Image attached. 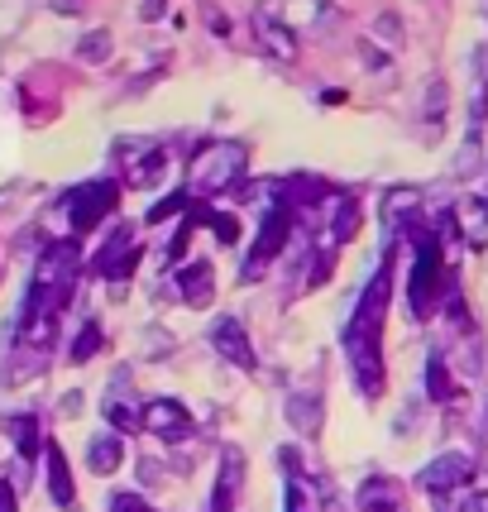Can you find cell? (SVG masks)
<instances>
[{"label":"cell","instance_id":"obj_1","mask_svg":"<svg viewBox=\"0 0 488 512\" xmlns=\"http://www.w3.org/2000/svg\"><path fill=\"white\" fill-rule=\"evenodd\" d=\"M388 302H393V254H383V264L374 268V278L364 283L355 312L340 331L345 359L355 369V383L364 398H383L388 388V369H383V321H388Z\"/></svg>","mask_w":488,"mask_h":512},{"label":"cell","instance_id":"obj_2","mask_svg":"<svg viewBox=\"0 0 488 512\" xmlns=\"http://www.w3.org/2000/svg\"><path fill=\"white\" fill-rule=\"evenodd\" d=\"M244 163H249V149L240 139H206L187 163V197H225L230 187H240Z\"/></svg>","mask_w":488,"mask_h":512},{"label":"cell","instance_id":"obj_3","mask_svg":"<svg viewBox=\"0 0 488 512\" xmlns=\"http://www.w3.org/2000/svg\"><path fill=\"white\" fill-rule=\"evenodd\" d=\"M77 278H82V249L77 240H53V245L39 254L34 264V283H29V297L24 302H39V307H53V312H67L72 292H77Z\"/></svg>","mask_w":488,"mask_h":512},{"label":"cell","instance_id":"obj_4","mask_svg":"<svg viewBox=\"0 0 488 512\" xmlns=\"http://www.w3.org/2000/svg\"><path fill=\"white\" fill-rule=\"evenodd\" d=\"M115 206H120V182H115V178L82 182V187L67 197V225H72V240L91 235V230L106 221V216H115Z\"/></svg>","mask_w":488,"mask_h":512},{"label":"cell","instance_id":"obj_5","mask_svg":"<svg viewBox=\"0 0 488 512\" xmlns=\"http://www.w3.org/2000/svg\"><path fill=\"white\" fill-rule=\"evenodd\" d=\"M259 20H273L283 24L288 34H326L331 24H340V10H335L331 0H259V10H254Z\"/></svg>","mask_w":488,"mask_h":512},{"label":"cell","instance_id":"obj_6","mask_svg":"<svg viewBox=\"0 0 488 512\" xmlns=\"http://www.w3.org/2000/svg\"><path fill=\"white\" fill-rule=\"evenodd\" d=\"M292 225H297V211H288V206H273V211H268L264 230H259V240H254V249H249V259H244V268H240L244 283H259L268 268L278 264V254H283L292 240Z\"/></svg>","mask_w":488,"mask_h":512},{"label":"cell","instance_id":"obj_7","mask_svg":"<svg viewBox=\"0 0 488 512\" xmlns=\"http://www.w3.org/2000/svg\"><path fill=\"white\" fill-rule=\"evenodd\" d=\"M417 484H422L431 498H450V493H465L474 484V460L460 455V450H450L441 460H431V465L417 474Z\"/></svg>","mask_w":488,"mask_h":512},{"label":"cell","instance_id":"obj_8","mask_svg":"<svg viewBox=\"0 0 488 512\" xmlns=\"http://www.w3.org/2000/svg\"><path fill=\"white\" fill-rule=\"evenodd\" d=\"M139 254H144V245L134 240L130 225H115V235H106V245L96 254V273L111 278V283H125L134 268H139Z\"/></svg>","mask_w":488,"mask_h":512},{"label":"cell","instance_id":"obj_9","mask_svg":"<svg viewBox=\"0 0 488 512\" xmlns=\"http://www.w3.org/2000/svg\"><path fill=\"white\" fill-rule=\"evenodd\" d=\"M211 345H216V355L230 359V364L244 369V374L259 369V355H254V345H249V331H244L235 316H221V321L211 326Z\"/></svg>","mask_w":488,"mask_h":512},{"label":"cell","instance_id":"obj_10","mask_svg":"<svg viewBox=\"0 0 488 512\" xmlns=\"http://www.w3.org/2000/svg\"><path fill=\"white\" fill-rule=\"evenodd\" d=\"M144 426L154 431L158 441H187L192 436V412L178 398H154L144 402Z\"/></svg>","mask_w":488,"mask_h":512},{"label":"cell","instance_id":"obj_11","mask_svg":"<svg viewBox=\"0 0 488 512\" xmlns=\"http://www.w3.org/2000/svg\"><path fill=\"white\" fill-rule=\"evenodd\" d=\"M178 297L192 307V312H201V307H211L216 302V268L206 264V259H192V264L178 268Z\"/></svg>","mask_w":488,"mask_h":512},{"label":"cell","instance_id":"obj_12","mask_svg":"<svg viewBox=\"0 0 488 512\" xmlns=\"http://www.w3.org/2000/svg\"><path fill=\"white\" fill-rule=\"evenodd\" d=\"M359 235V197L350 192H335L331 206H326V249L350 245Z\"/></svg>","mask_w":488,"mask_h":512},{"label":"cell","instance_id":"obj_13","mask_svg":"<svg viewBox=\"0 0 488 512\" xmlns=\"http://www.w3.org/2000/svg\"><path fill=\"white\" fill-rule=\"evenodd\" d=\"M450 221L469 249H488V197H465L450 211Z\"/></svg>","mask_w":488,"mask_h":512},{"label":"cell","instance_id":"obj_14","mask_svg":"<svg viewBox=\"0 0 488 512\" xmlns=\"http://www.w3.org/2000/svg\"><path fill=\"white\" fill-rule=\"evenodd\" d=\"M44 479H48V498L63 512H77V489H72V469H67V455L53 441L44 446Z\"/></svg>","mask_w":488,"mask_h":512},{"label":"cell","instance_id":"obj_15","mask_svg":"<svg viewBox=\"0 0 488 512\" xmlns=\"http://www.w3.org/2000/svg\"><path fill=\"white\" fill-rule=\"evenodd\" d=\"M359 512H407V493H402L398 479L374 474V479L359 484Z\"/></svg>","mask_w":488,"mask_h":512},{"label":"cell","instance_id":"obj_16","mask_svg":"<svg viewBox=\"0 0 488 512\" xmlns=\"http://www.w3.org/2000/svg\"><path fill=\"white\" fill-rule=\"evenodd\" d=\"M120 465H125V436H115V431L91 436L87 441V469L91 474H115Z\"/></svg>","mask_w":488,"mask_h":512},{"label":"cell","instance_id":"obj_17","mask_svg":"<svg viewBox=\"0 0 488 512\" xmlns=\"http://www.w3.org/2000/svg\"><path fill=\"white\" fill-rule=\"evenodd\" d=\"M5 431H10V441L20 446L24 460H34L39 450L48 446L44 441V422H39V412H15V417H5Z\"/></svg>","mask_w":488,"mask_h":512},{"label":"cell","instance_id":"obj_18","mask_svg":"<svg viewBox=\"0 0 488 512\" xmlns=\"http://www.w3.org/2000/svg\"><path fill=\"white\" fill-rule=\"evenodd\" d=\"M240 474H244L240 450H230V455L221 460V479H216V498H211V512H235V498H240Z\"/></svg>","mask_w":488,"mask_h":512},{"label":"cell","instance_id":"obj_19","mask_svg":"<svg viewBox=\"0 0 488 512\" xmlns=\"http://www.w3.org/2000/svg\"><path fill=\"white\" fill-rule=\"evenodd\" d=\"M254 29H259V44H264L273 63H297V34H288L283 24L273 20H259V15H254Z\"/></svg>","mask_w":488,"mask_h":512},{"label":"cell","instance_id":"obj_20","mask_svg":"<svg viewBox=\"0 0 488 512\" xmlns=\"http://www.w3.org/2000/svg\"><path fill=\"white\" fill-rule=\"evenodd\" d=\"M163 163H168V154L149 144V149H139V154L130 158V168H125V182H130V187H154V182L163 178Z\"/></svg>","mask_w":488,"mask_h":512},{"label":"cell","instance_id":"obj_21","mask_svg":"<svg viewBox=\"0 0 488 512\" xmlns=\"http://www.w3.org/2000/svg\"><path fill=\"white\" fill-rule=\"evenodd\" d=\"M192 216H197L201 230H211L221 245H240V221H235V216H225L216 206H197V201H192Z\"/></svg>","mask_w":488,"mask_h":512},{"label":"cell","instance_id":"obj_22","mask_svg":"<svg viewBox=\"0 0 488 512\" xmlns=\"http://www.w3.org/2000/svg\"><path fill=\"white\" fill-rule=\"evenodd\" d=\"M101 412H106V422L115 426V436H130V431H139V426H144V412H139V407H134V402L125 398V393H120V398L111 393Z\"/></svg>","mask_w":488,"mask_h":512},{"label":"cell","instance_id":"obj_23","mask_svg":"<svg viewBox=\"0 0 488 512\" xmlns=\"http://www.w3.org/2000/svg\"><path fill=\"white\" fill-rule=\"evenodd\" d=\"M426 398L431 402H450L455 398V379H450V364L441 355L426 359Z\"/></svg>","mask_w":488,"mask_h":512},{"label":"cell","instance_id":"obj_24","mask_svg":"<svg viewBox=\"0 0 488 512\" xmlns=\"http://www.w3.org/2000/svg\"><path fill=\"white\" fill-rule=\"evenodd\" d=\"M101 345H106V331H101L96 321H87V326L77 331V340H72V350H67V355H72V364H87V359L101 355Z\"/></svg>","mask_w":488,"mask_h":512},{"label":"cell","instance_id":"obj_25","mask_svg":"<svg viewBox=\"0 0 488 512\" xmlns=\"http://www.w3.org/2000/svg\"><path fill=\"white\" fill-rule=\"evenodd\" d=\"M187 206H192V197H187V187H178V192H168L163 201H154L144 221H149V225H163V221H173L178 211H187Z\"/></svg>","mask_w":488,"mask_h":512},{"label":"cell","instance_id":"obj_26","mask_svg":"<svg viewBox=\"0 0 488 512\" xmlns=\"http://www.w3.org/2000/svg\"><path fill=\"white\" fill-rule=\"evenodd\" d=\"M106 48H111V34L106 29H91L87 39H77V63H101Z\"/></svg>","mask_w":488,"mask_h":512},{"label":"cell","instance_id":"obj_27","mask_svg":"<svg viewBox=\"0 0 488 512\" xmlns=\"http://www.w3.org/2000/svg\"><path fill=\"white\" fill-rule=\"evenodd\" d=\"M288 417L302 426V431H311V436H316V426H321V407H316V398H292Z\"/></svg>","mask_w":488,"mask_h":512},{"label":"cell","instance_id":"obj_28","mask_svg":"<svg viewBox=\"0 0 488 512\" xmlns=\"http://www.w3.org/2000/svg\"><path fill=\"white\" fill-rule=\"evenodd\" d=\"M288 512H311V484L307 479H288Z\"/></svg>","mask_w":488,"mask_h":512},{"label":"cell","instance_id":"obj_29","mask_svg":"<svg viewBox=\"0 0 488 512\" xmlns=\"http://www.w3.org/2000/svg\"><path fill=\"white\" fill-rule=\"evenodd\" d=\"M111 512H154V503H149V498H139V493H115Z\"/></svg>","mask_w":488,"mask_h":512},{"label":"cell","instance_id":"obj_30","mask_svg":"<svg viewBox=\"0 0 488 512\" xmlns=\"http://www.w3.org/2000/svg\"><path fill=\"white\" fill-rule=\"evenodd\" d=\"M426 111H431V120H436V115H445V82H431V96H426Z\"/></svg>","mask_w":488,"mask_h":512},{"label":"cell","instance_id":"obj_31","mask_svg":"<svg viewBox=\"0 0 488 512\" xmlns=\"http://www.w3.org/2000/svg\"><path fill=\"white\" fill-rule=\"evenodd\" d=\"M206 20H211V34H216V39H230V20H225V15L216 10V5L206 10Z\"/></svg>","mask_w":488,"mask_h":512},{"label":"cell","instance_id":"obj_32","mask_svg":"<svg viewBox=\"0 0 488 512\" xmlns=\"http://www.w3.org/2000/svg\"><path fill=\"white\" fill-rule=\"evenodd\" d=\"M0 512H20V498H15V489L0 479Z\"/></svg>","mask_w":488,"mask_h":512},{"label":"cell","instance_id":"obj_33","mask_svg":"<svg viewBox=\"0 0 488 512\" xmlns=\"http://www.w3.org/2000/svg\"><path fill=\"white\" fill-rule=\"evenodd\" d=\"M469 512H488V493H474V503H469Z\"/></svg>","mask_w":488,"mask_h":512},{"label":"cell","instance_id":"obj_34","mask_svg":"<svg viewBox=\"0 0 488 512\" xmlns=\"http://www.w3.org/2000/svg\"><path fill=\"white\" fill-rule=\"evenodd\" d=\"M484 115H488V91H484Z\"/></svg>","mask_w":488,"mask_h":512}]
</instances>
